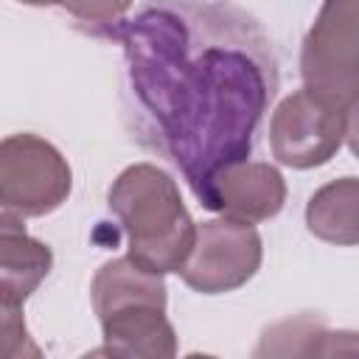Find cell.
Wrapping results in <instances>:
<instances>
[{
	"label": "cell",
	"instance_id": "obj_1",
	"mask_svg": "<svg viewBox=\"0 0 359 359\" xmlns=\"http://www.w3.org/2000/svg\"><path fill=\"white\" fill-rule=\"evenodd\" d=\"M188 22L182 6L149 8L123 28V45L135 93L199 196L219 168L247 160L272 90L266 65L241 42L196 48Z\"/></svg>",
	"mask_w": 359,
	"mask_h": 359
},
{
	"label": "cell",
	"instance_id": "obj_2",
	"mask_svg": "<svg viewBox=\"0 0 359 359\" xmlns=\"http://www.w3.org/2000/svg\"><path fill=\"white\" fill-rule=\"evenodd\" d=\"M107 199L137 264L160 275L182 269L196 238V224L168 171L154 163H135L112 180Z\"/></svg>",
	"mask_w": 359,
	"mask_h": 359
},
{
	"label": "cell",
	"instance_id": "obj_3",
	"mask_svg": "<svg viewBox=\"0 0 359 359\" xmlns=\"http://www.w3.org/2000/svg\"><path fill=\"white\" fill-rule=\"evenodd\" d=\"M303 87L345 107L359 90V0H323L300 48Z\"/></svg>",
	"mask_w": 359,
	"mask_h": 359
},
{
	"label": "cell",
	"instance_id": "obj_4",
	"mask_svg": "<svg viewBox=\"0 0 359 359\" xmlns=\"http://www.w3.org/2000/svg\"><path fill=\"white\" fill-rule=\"evenodd\" d=\"M73 171L62 151L39 135H8L0 143V202L3 210L28 219L48 216L67 202Z\"/></svg>",
	"mask_w": 359,
	"mask_h": 359
},
{
	"label": "cell",
	"instance_id": "obj_5",
	"mask_svg": "<svg viewBox=\"0 0 359 359\" xmlns=\"http://www.w3.org/2000/svg\"><path fill=\"white\" fill-rule=\"evenodd\" d=\"M264 244L252 222L219 216L196 224V238L180 275L199 294H224L244 286L261 266Z\"/></svg>",
	"mask_w": 359,
	"mask_h": 359
},
{
	"label": "cell",
	"instance_id": "obj_6",
	"mask_svg": "<svg viewBox=\"0 0 359 359\" xmlns=\"http://www.w3.org/2000/svg\"><path fill=\"white\" fill-rule=\"evenodd\" d=\"M345 140V107L331 104L309 87L286 95L269 121V146L280 165L317 168L328 163Z\"/></svg>",
	"mask_w": 359,
	"mask_h": 359
},
{
	"label": "cell",
	"instance_id": "obj_7",
	"mask_svg": "<svg viewBox=\"0 0 359 359\" xmlns=\"http://www.w3.org/2000/svg\"><path fill=\"white\" fill-rule=\"evenodd\" d=\"M208 210L241 222H266L286 202L283 174L269 163L238 160L219 168L196 196Z\"/></svg>",
	"mask_w": 359,
	"mask_h": 359
},
{
	"label": "cell",
	"instance_id": "obj_8",
	"mask_svg": "<svg viewBox=\"0 0 359 359\" xmlns=\"http://www.w3.org/2000/svg\"><path fill=\"white\" fill-rule=\"evenodd\" d=\"M104 345L93 353L129 359H171L177 353V334L160 306H129L98 320Z\"/></svg>",
	"mask_w": 359,
	"mask_h": 359
},
{
	"label": "cell",
	"instance_id": "obj_9",
	"mask_svg": "<svg viewBox=\"0 0 359 359\" xmlns=\"http://www.w3.org/2000/svg\"><path fill=\"white\" fill-rule=\"evenodd\" d=\"M53 252L48 244L31 238L20 216L0 213V303L22 306L50 272Z\"/></svg>",
	"mask_w": 359,
	"mask_h": 359
},
{
	"label": "cell",
	"instance_id": "obj_10",
	"mask_svg": "<svg viewBox=\"0 0 359 359\" xmlns=\"http://www.w3.org/2000/svg\"><path fill=\"white\" fill-rule=\"evenodd\" d=\"M90 294H93V309H95L98 320L112 314V311L129 309V306H160V309H165V303H168L163 275L146 269L132 255L107 261L95 272Z\"/></svg>",
	"mask_w": 359,
	"mask_h": 359
},
{
	"label": "cell",
	"instance_id": "obj_11",
	"mask_svg": "<svg viewBox=\"0 0 359 359\" xmlns=\"http://www.w3.org/2000/svg\"><path fill=\"white\" fill-rule=\"evenodd\" d=\"M306 227L328 244H359V177H339L317 188L306 205Z\"/></svg>",
	"mask_w": 359,
	"mask_h": 359
},
{
	"label": "cell",
	"instance_id": "obj_12",
	"mask_svg": "<svg viewBox=\"0 0 359 359\" xmlns=\"http://www.w3.org/2000/svg\"><path fill=\"white\" fill-rule=\"evenodd\" d=\"M0 334H3V356L20 359V356H39V348L28 339V328L22 320V306L0 303Z\"/></svg>",
	"mask_w": 359,
	"mask_h": 359
},
{
	"label": "cell",
	"instance_id": "obj_13",
	"mask_svg": "<svg viewBox=\"0 0 359 359\" xmlns=\"http://www.w3.org/2000/svg\"><path fill=\"white\" fill-rule=\"evenodd\" d=\"M135 0H65L62 6L84 25H115Z\"/></svg>",
	"mask_w": 359,
	"mask_h": 359
},
{
	"label": "cell",
	"instance_id": "obj_14",
	"mask_svg": "<svg viewBox=\"0 0 359 359\" xmlns=\"http://www.w3.org/2000/svg\"><path fill=\"white\" fill-rule=\"evenodd\" d=\"M359 353V334L353 331H317L309 356H356Z\"/></svg>",
	"mask_w": 359,
	"mask_h": 359
},
{
	"label": "cell",
	"instance_id": "obj_15",
	"mask_svg": "<svg viewBox=\"0 0 359 359\" xmlns=\"http://www.w3.org/2000/svg\"><path fill=\"white\" fill-rule=\"evenodd\" d=\"M345 143L359 160V90L345 104Z\"/></svg>",
	"mask_w": 359,
	"mask_h": 359
},
{
	"label": "cell",
	"instance_id": "obj_16",
	"mask_svg": "<svg viewBox=\"0 0 359 359\" xmlns=\"http://www.w3.org/2000/svg\"><path fill=\"white\" fill-rule=\"evenodd\" d=\"M25 6H56V3H65V0H20Z\"/></svg>",
	"mask_w": 359,
	"mask_h": 359
}]
</instances>
